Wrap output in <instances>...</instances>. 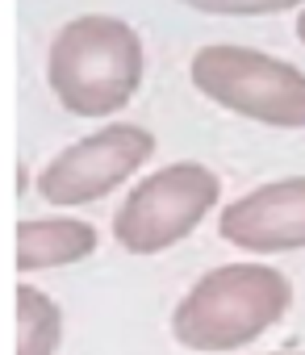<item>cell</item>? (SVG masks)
<instances>
[{"label":"cell","instance_id":"3957f363","mask_svg":"<svg viewBox=\"0 0 305 355\" xmlns=\"http://www.w3.org/2000/svg\"><path fill=\"white\" fill-rule=\"evenodd\" d=\"M193 84L222 109L276 125H305V71L251 46H201L193 55Z\"/></svg>","mask_w":305,"mask_h":355},{"label":"cell","instance_id":"5b68a950","mask_svg":"<svg viewBox=\"0 0 305 355\" xmlns=\"http://www.w3.org/2000/svg\"><path fill=\"white\" fill-rule=\"evenodd\" d=\"M150 150H155V134H146L142 125L113 121L101 134L59 150V159L38 175V193L51 205H92L117 184H125L150 159Z\"/></svg>","mask_w":305,"mask_h":355},{"label":"cell","instance_id":"9c48e42d","mask_svg":"<svg viewBox=\"0 0 305 355\" xmlns=\"http://www.w3.org/2000/svg\"><path fill=\"white\" fill-rule=\"evenodd\" d=\"M189 9L201 13H226V17H268V13H288L301 0H184Z\"/></svg>","mask_w":305,"mask_h":355},{"label":"cell","instance_id":"ba28073f","mask_svg":"<svg viewBox=\"0 0 305 355\" xmlns=\"http://www.w3.org/2000/svg\"><path fill=\"white\" fill-rule=\"evenodd\" d=\"M63 343V313L59 305L34 288H17V355H55Z\"/></svg>","mask_w":305,"mask_h":355},{"label":"cell","instance_id":"7a4b0ae2","mask_svg":"<svg viewBox=\"0 0 305 355\" xmlns=\"http://www.w3.org/2000/svg\"><path fill=\"white\" fill-rule=\"evenodd\" d=\"M293 305V284L263 263L205 272L172 313V334L189 351H234L255 343Z\"/></svg>","mask_w":305,"mask_h":355},{"label":"cell","instance_id":"277c9868","mask_svg":"<svg viewBox=\"0 0 305 355\" xmlns=\"http://www.w3.org/2000/svg\"><path fill=\"white\" fill-rule=\"evenodd\" d=\"M222 184L201 163H172L159 167L117 205L113 214V239L130 255H155L189 239L205 214L214 209Z\"/></svg>","mask_w":305,"mask_h":355},{"label":"cell","instance_id":"6da1fadb","mask_svg":"<svg viewBox=\"0 0 305 355\" xmlns=\"http://www.w3.org/2000/svg\"><path fill=\"white\" fill-rule=\"evenodd\" d=\"M46 80L67 113L109 117L142 84V42L134 26H125L121 17H76L51 42Z\"/></svg>","mask_w":305,"mask_h":355},{"label":"cell","instance_id":"8fae6325","mask_svg":"<svg viewBox=\"0 0 305 355\" xmlns=\"http://www.w3.org/2000/svg\"><path fill=\"white\" fill-rule=\"evenodd\" d=\"M276 355H288V351H276Z\"/></svg>","mask_w":305,"mask_h":355},{"label":"cell","instance_id":"8992f818","mask_svg":"<svg viewBox=\"0 0 305 355\" xmlns=\"http://www.w3.org/2000/svg\"><path fill=\"white\" fill-rule=\"evenodd\" d=\"M218 230L226 243L255 251V255L305 247V175L259 184L255 193L230 201L222 209Z\"/></svg>","mask_w":305,"mask_h":355},{"label":"cell","instance_id":"30bf717a","mask_svg":"<svg viewBox=\"0 0 305 355\" xmlns=\"http://www.w3.org/2000/svg\"><path fill=\"white\" fill-rule=\"evenodd\" d=\"M297 38L305 42V9H301V17H297Z\"/></svg>","mask_w":305,"mask_h":355},{"label":"cell","instance_id":"52a82bcc","mask_svg":"<svg viewBox=\"0 0 305 355\" xmlns=\"http://www.w3.org/2000/svg\"><path fill=\"white\" fill-rule=\"evenodd\" d=\"M96 251V230L76 218H34L17 226V268L42 272V268H67Z\"/></svg>","mask_w":305,"mask_h":355}]
</instances>
